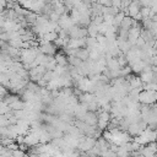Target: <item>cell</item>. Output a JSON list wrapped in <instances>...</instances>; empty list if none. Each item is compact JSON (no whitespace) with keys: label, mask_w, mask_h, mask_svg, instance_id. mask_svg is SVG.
I'll use <instances>...</instances> for the list:
<instances>
[{"label":"cell","mask_w":157,"mask_h":157,"mask_svg":"<svg viewBox=\"0 0 157 157\" xmlns=\"http://www.w3.org/2000/svg\"><path fill=\"white\" fill-rule=\"evenodd\" d=\"M80 120H83L85 123H87V124H90V125H97L98 114H96L93 110H87Z\"/></svg>","instance_id":"cell-5"},{"label":"cell","mask_w":157,"mask_h":157,"mask_svg":"<svg viewBox=\"0 0 157 157\" xmlns=\"http://www.w3.org/2000/svg\"><path fill=\"white\" fill-rule=\"evenodd\" d=\"M140 77L144 83H147V82H151V81H156V74L153 72L152 69H145L144 71L140 72Z\"/></svg>","instance_id":"cell-6"},{"label":"cell","mask_w":157,"mask_h":157,"mask_svg":"<svg viewBox=\"0 0 157 157\" xmlns=\"http://www.w3.org/2000/svg\"><path fill=\"white\" fill-rule=\"evenodd\" d=\"M87 32H88V36H91V37H97V36L99 34L98 25L91 22V23L88 25V27H87Z\"/></svg>","instance_id":"cell-8"},{"label":"cell","mask_w":157,"mask_h":157,"mask_svg":"<svg viewBox=\"0 0 157 157\" xmlns=\"http://www.w3.org/2000/svg\"><path fill=\"white\" fill-rule=\"evenodd\" d=\"M27 147H33V146H37L39 142H40V139H39V135L36 134L34 131H28L26 135H25V141H23Z\"/></svg>","instance_id":"cell-3"},{"label":"cell","mask_w":157,"mask_h":157,"mask_svg":"<svg viewBox=\"0 0 157 157\" xmlns=\"http://www.w3.org/2000/svg\"><path fill=\"white\" fill-rule=\"evenodd\" d=\"M140 4H141V2H140L139 0H132V1L129 4L128 9H126V15L131 16L132 18H135V17L140 13V11H141Z\"/></svg>","instance_id":"cell-4"},{"label":"cell","mask_w":157,"mask_h":157,"mask_svg":"<svg viewBox=\"0 0 157 157\" xmlns=\"http://www.w3.org/2000/svg\"><path fill=\"white\" fill-rule=\"evenodd\" d=\"M110 119H112V115L109 114L108 110H101L98 113V120H97V128L101 129V130H105L110 123Z\"/></svg>","instance_id":"cell-1"},{"label":"cell","mask_w":157,"mask_h":157,"mask_svg":"<svg viewBox=\"0 0 157 157\" xmlns=\"http://www.w3.org/2000/svg\"><path fill=\"white\" fill-rule=\"evenodd\" d=\"M58 37H59V32H58V31H49V32H45V33L43 34V37L40 38V40L54 42Z\"/></svg>","instance_id":"cell-7"},{"label":"cell","mask_w":157,"mask_h":157,"mask_svg":"<svg viewBox=\"0 0 157 157\" xmlns=\"http://www.w3.org/2000/svg\"><path fill=\"white\" fill-rule=\"evenodd\" d=\"M144 90H150V91H157V81H151V82L144 83Z\"/></svg>","instance_id":"cell-9"},{"label":"cell","mask_w":157,"mask_h":157,"mask_svg":"<svg viewBox=\"0 0 157 157\" xmlns=\"http://www.w3.org/2000/svg\"><path fill=\"white\" fill-rule=\"evenodd\" d=\"M23 156H26V151H23L20 147L12 151V157H23Z\"/></svg>","instance_id":"cell-10"},{"label":"cell","mask_w":157,"mask_h":157,"mask_svg":"<svg viewBox=\"0 0 157 157\" xmlns=\"http://www.w3.org/2000/svg\"><path fill=\"white\" fill-rule=\"evenodd\" d=\"M112 1L113 0H98V2L102 4L103 6H112Z\"/></svg>","instance_id":"cell-11"},{"label":"cell","mask_w":157,"mask_h":157,"mask_svg":"<svg viewBox=\"0 0 157 157\" xmlns=\"http://www.w3.org/2000/svg\"><path fill=\"white\" fill-rule=\"evenodd\" d=\"M39 49L42 53L47 54V55H55L58 52V47L55 45L54 42H47V40H40V44H39Z\"/></svg>","instance_id":"cell-2"}]
</instances>
